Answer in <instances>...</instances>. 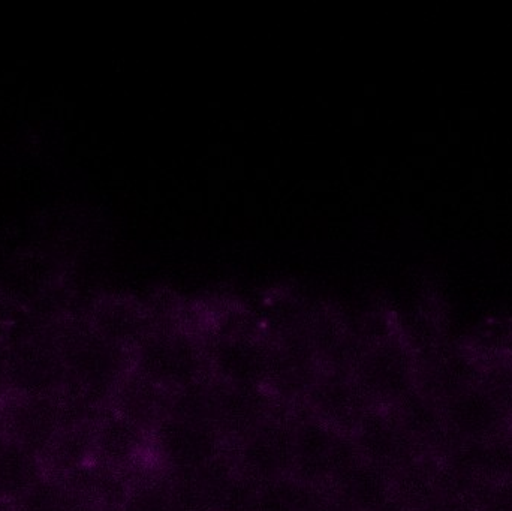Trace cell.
<instances>
[{
	"instance_id": "277c9868",
	"label": "cell",
	"mask_w": 512,
	"mask_h": 511,
	"mask_svg": "<svg viewBox=\"0 0 512 511\" xmlns=\"http://www.w3.org/2000/svg\"><path fill=\"white\" fill-rule=\"evenodd\" d=\"M95 461L93 429L62 431L45 458V471L51 476L66 479Z\"/></svg>"
},
{
	"instance_id": "6da1fadb",
	"label": "cell",
	"mask_w": 512,
	"mask_h": 511,
	"mask_svg": "<svg viewBox=\"0 0 512 511\" xmlns=\"http://www.w3.org/2000/svg\"><path fill=\"white\" fill-rule=\"evenodd\" d=\"M5 347L11 395L54 398L65 387L59 342L24 339Z\"/></svg>"
},
{
	"instance_id": "8992f818",
	"label": "cell",
	"mask_w": 512,
	"mask_h": 511,
	"mask_svg": "<svg viewBox=\"0 0 512 511\" xmlns=\"http://www.w3.org/2000/svg\"><path fill=\"white\" fill-rule=\"evenodd\" d=\"M77 503V498L62 479L45 474L9 506V511H72Z\"/></svg>"
},
{
	"instance_id": "3957f363",
	"label": "cell",
	"mask_w": 512,
	"mask_h": 511,
	"mask_svg": "<svg viewBox=\"0 0 512 511\" xmlns=\"http://www.w3.org/2000/svg\"><path fill=\"white\" fill-rule=\"evenodd\" d=\"M45 474L38 456L0 432V506L14 504Z\"/></svg>"
},
{
	"instance_id": "5b68a950",
	"label": "cell",
	"mask_w": 512,
	"mask_h": 511,
	"mask_svg": "<svg viewBox=\"0 0 512 511\" xmlns=\"http://www.w3.org/2000/svg\"><path fill=\"white\" fill-rule=\"evenodd\" d=\"M62 431L69 429H93L104 414L102 401L80 387L65 384L56 396Z\"/></svg>"
},
{
	"instance_id": "ba28073f",
	"label": "cell",
	"mask_w": 512,
	"mask_h": 511,
	"mask_svg": "<svg viewBox=\"0 0 512 511\" xmlns=\"http://www.w3.org/2000/svg\"><path fill=\"white\" fill-rule=\"evenodd\" d=\"M0 432H2V417H0Z\"/></svg>"
},
{
	"instance_id": "7a4b0ae2",
	"label": "cell",
	"mask_w": 512,
	"mask_h": 511,
	"mask_svg": "<svg viewBox=\"0 0 512 511\" xmlns=\"http://www.w3.org/2000/svg\"><path fill=\"white\" fill-rule=\"evenodd\" d=\"M0 417L2 432L26 447L42 462L62 434L56 396L35 398L9 395L0 404Z\"/></svg>"
},
{
	"instance_id": "52a82bcc",
	"label": "cell",
	"mask_w": 512,
	"mask_h": 511,
	"mask_svg": "<svg viewBox=\"0 0 512 511\" xmlns=\"http://www.w3.org/2000/svg\"><path fill=\"white\" fill-rule=\"evenodd\" d=\"M11 395L9 390L8 359L5 344L0 342V404Z\"/></svg>"
}]
</instances>
